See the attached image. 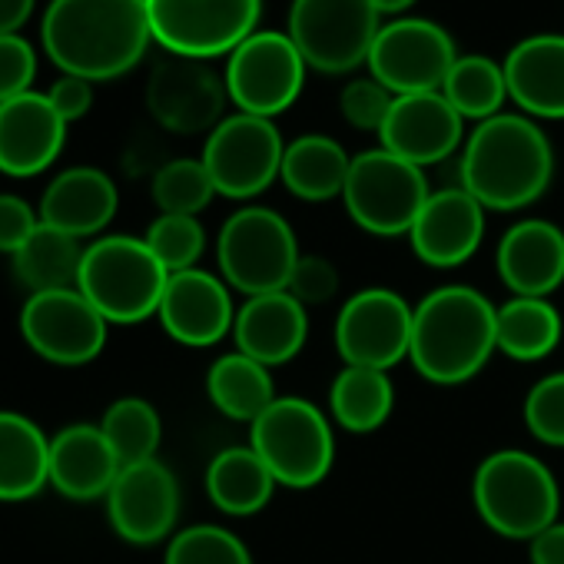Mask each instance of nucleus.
Returning a JSON list of instances; mask_svg holds the SVG:
<instances>
[{
  "label": "nucleus",
  "instance_id": "f257e3e1",
  "mask_svg": "<svg viewBox=\"0 0 564 564\" xmlns=\"http://www.w3.org/2000/svg\"><path fill=\"white\" fill-rule=\"evenodd\" d=\"M41 37L64 74L100 84L133 70L153 31L147 0H51Z\"/></svg>",
  "mask_w": 564,
  "mask_h": 564
},
{
  "label": "nucleus",
  "instance_id": "f03ea898",
  "mask_svg": "<svg viewBox=\"0 0 564 564\" xmlns=\"http://www.w3.org/2000/svg\"><path fill=\"white\" fill-rule=\"evenodd\" d=\"M551 176V140L524 113H498L478 123L458 156V186L495 213H518L538 203Z\"/></svg>",
  "mask_w": 564,
  "mask_h": 564
},
{
  "label": "nucleus",
  "instance_id": "7ed1b4c3",
  "mask_svg": "<svg viewBox=\"0 0 564 564\" xmlns=\"http://www.w3.org/2000/svg\"><path fill=\"white\" fill-rule=\"evenodd\" d=\"M498 352V306L471 286L432 290L412 316V369L432 386H462L481 376Z\"/></svg>",
  "mask_w": 564,
  "mask_h": 564
},
{
  "label": "nucleus",
  "instance_id": "20e7f679",
  "mask_svg": "<svg viewBox=\"0 0 564 564\" xmlns=\"http://www.w3.org/2000/svg\"><path fill=\"white\" fill-rule=\"evenodd\" d=\"M478 518L501 538L531 541L557 521L561 488L554 471L524 448H501L481 458L471 478Z\"/></svg>",
  "mask_w": 564,
  "mask_h": 564
},
{
  "label": "nucleus",
  "instance_id": "39448f33",
  "mask_svg": "<svg viewBox=\"0 0 564 564\" xmlns=\"http://www.w3.org/2000/svg\"><path fill=\"white\" fill-rule=\"evenodd\" d=\"M170 272L143 236H100L87 242L77 290L110 326H137L156 316Z\"/></svg>",
  "mask_w": 564,
  "mask_h": 564
},
{
  "label": "nucleus",
  "instance_id": "423d86ee",
  "mask_svg": "<svg viewBox=\"0 0 564 564\" xmlns=\"http://www.w3.org/2000/svg\"><path fill=\"white\" fill-rule=\"evenodd\" d=\"M300 259L303 249L296 229L269 206L236 209L216 236L219 275L232 293H242L246 300L286 293Z\"/></svg>",
  "mask_w": 564,
  "mask_h": 564
},
{
  "label": "nucleus",
  "instance_id": "0eeeda50",
  "mask_svg": "<svg viewBox=\"0 0 564 564\" xmlns=\"http://www.w3.org/2000/svg\"><path fill=\"white\" fill-rule=\"evenodd\" d=\"M249 445L269 465L279 488H316L336 462L333 419L310 399L279 395L252 425Z\"/></svg>",
  "mask_w": 564,
  "mask_h": 564
},
{
  "label": "nucleus",
  "instance_id": "6e6552de",
  "mask_svg": "<svg viewBox=\"0 0 564 564\" xmlns=\"http://www.w3.org/2000/svg\"><path fill=\"white\" fill-rule=\"evenodd\" d=\"M432 196L429 176L422 166L389 153L362 150L352 156L343 203L349 219L372 236H409L415 216Z\"/></svg>",
  "mask_w": 564,
  "mask_h": 564
},
{
  "label": "nucleus",
  "instance_id": "1a4fd4ad",
  "mask_svg": "<svg viewBox=\"0 0 564 564\" xmlns=\"http://www.w3.org/2000/svg\"><path fill=\"white\" fill-rule=\"evenodd\" d=\"M379 18L372 0H293L286 34L300 47L306 67L339 77L369 64L382 31Z\"/></svg>",
  "mask_w": 564,
  "mask_h": 564
},
{
  "label": "nucleus",
  "instance_id": "9d476101",
  "mask_svg": "<svg viewBox=\"0 0 564 564\" xmlns=\"http://www.w3.org/2000/svg\"><path fill=\"white\" fill-rule=\"evenodd\" d=\"M259 11L262 0H147L153 41L189 61L232 54L256 34Z\"/></svg>",
  "mask_w": 564,
  "mask_h": 564
},
{
  "label": "nucleus",
  "instance_id": "9b49d317",
  "mask_svg": "<svg viewBox=\"0 0 564 564\" xmlns=\"http://www.w3.org/2000/svg\"><path fill=\"white\" fill-rule=\"evenodd\" d=\"M223 80L239 113L272 120L300 100L306 84V61L290 34L256 31L229 54Z\"/></svg>",
  "mask_w": 564,
  "mask_h": 564
},
{
  "label": "nucleus",
  "instance_id": "f8f14e48",
  "mask_svg": "<svg viewBox=\"0 0 564 564\" xmlns=\"http://www.w3.org/2000/svg\"><path fill=\"white\" fill-rule=\"evenodd\" d=\"M282 156H286V143H282L272 120L232 113L223 117L216 130H209L199 160L209 170L216 196L256 199L279 180Z\"/></svg>",
  "mask_w": 564,
  "mask_h": 564
},
{
  "label": "nucleus",
  "instance_id": "ddd939ff",
  "mask_svg": "<svg viewBox=\"0 0 564 564\" xmlns=\"http://www.w3.org/2000/svg\"><path fill=\"white\" fill-rule=\"evenodd\" d=\"M412 316L415 306H409L395 290L369 286L352 293L336 316V352L343 366L392 372L409 359Z\"/></svg>",
  "mask_w": 564,
  "mask_h": 564
},
{
  "label": "nucleus",
  "instance_id": "4468645a",
  "mask_svg": "<svg viewBox=\"0 0 564 564\" xmlns=\"http://www.w3.org/2000/svg\"><path fill=\"white\" fill-rule=\"evenodd\" d=\"M455 61V41L442 24L425 18H399L382 24L369 54V70L395 97L435 94Z\"/></svg>",
  "mask_w": 564,
  "mask_h": 564
},
{
  "label": "nucleus",
  "instance_id": "2eb2a0df",
  "mask_svg": "<svg viewBox=\"0 0 564 564\" xmlns=\"http://www.w3.org/2000/svg\"><path fill=\"white\" fill-rule=\"evenodd\" d=\"M110 323L80 290L28 296L21 310V336L34 356L54 366H87L107 346Z\"/></svg>",
  "mask_w": 564,
  "mask_h": 564
},
{
  "label": "nucleus",
  "instance_id": "dca6fc26",
  "mask_svg": "<svg viewBox=\"0 0 564 564\" xmlns=\"http://www.w3.org/2000/svg\"><path fill=\"white\" fill-rule=\"evenodd\" d=\"M104 501H107L110 528L127 544L150 547V544L170 541L176 534L180 481L160 458L127 465L117 475V481Z\"/></svg>",
  "mask_w": 564,
  "mask_h": 564
},
{
  "label": "nucleus",
  "instance_id": "f3484780",
  "mask_svg": "<svg viewBox=\"0 0 564 564\" xmlns=\"http://www.w3.org/2000/svg\"><path fill=\"white\" fill-rule=\"evenodd\" d=\"M236 310L239 306L232 303V290L226 286V279L196 265L170 275L156 319L173 343L189 349H209L232 336Z\"/></svg>",
  "mask_w": 564,
  "mask_h": 564
},
{
  "label": "nucleus",
  "instance_id": "a211bd4d",
  "mask_svg": "<svg viewBox=\"0 0 564 564\" xmlns=\"http://www.w3.org/2000/svg\"><path fill=\"white\" fill-rule=\"evenodd\" d=\"M226 97V80H219L203 61L189 57L156 64L147 80V107L153 120L173 133L216 130Z\"/></svg>",
  "mask_w": 564,
  "mask_h": 564
},
{
  "label": "nucleus",
  "instance_id": "6ab92c4d",
  "mask_svg": "<svg viewBox=\"0 0 564 564\" xmlns=\"http://www.w3.org/2000/svg\"><path fill=\"white\" fill-rule=\"evenodd\" d=\"M379 140H382V150L425 170L455 156V150L465 140V120L442 97V90L405 94V97H395L379 130Z\"/></svg>",
  "mask_w": 564,
  "mask_h": 564
},
{
  "label": "nucleus",
  "instance_id": "aec40b11",
  "mask_svg": "<svg viewBox=\"0 0 564 564\" xmlns=\"http://www.w3.org/2000/svg\"><path fill=\"white\" fill-rule=\"evenodd\" d=\"M485 206L462 186L432 189L409 229L412 252L432 269L465 265L485 239Z\"/></svg>",
  "mask_w": 564,
  "mask_h": 564
},
{
  "label": "nucleus",
  "instance_id": "412c9836",
  "mask_svg": "<svg viewBox=\"0 0 564 564\" xmlns=\"http://www.w3.org/2000/svg\"><path fill=\"white\" fill-rule=\"evenodd\" d=\"M495 269L511 296L551 300L564 286V229L547 219H518L495 249Z\"/></svg>",
  "mask_w": 564,
  "mask_h": 564
},
{
  "label": "nucleus",
  "instance_id": "4be33fe9",
  "mask_svg": "<svg viewBox=\"0 0 564 564\" xmlns=\"http://www.w3.org/2000/svg\"><path fill=\"white\" fill-rule=\"evenodd\" d=\"M310 339V313L293 293L249 296L236 310L232 343L236 352L262 362L265 369L293 362Z\"/></svg>",
  "mask_w": 564,
  "mask_h": 564
},
{
  "label": "nucleus",
  "instance_id": "5701e85b",
  "mask_svg": "<svg viewBox=\"0 0 564 564\" xmlns=\"http://www.w3.org/2000/svg\"><path fill=\"white\" fill-rule=\"evenodd\" d=\"M67 123L51 107L47 94H21L0 104V173L28 180L44 173L64 150Z\"/></svg>",
  "mask_w": 564,
  "mask_h": 564
},
{
  "label": "nucleus",
  "instance_id": "b1692460",
  "mask_svg": "<svg viewBox=\"0 0 564 564\" xmlns=\"http://www.w3.org/2000/svg\"><path fill=\"white\" fill-rule=\"evenodd\" d=\"M120 206L117 183L97 166H70L57 173L41 196V223L74 236V239H100V232L113 223Z\"/></svg>",
  "mask_w": 564,
  "mask_h": 564
},
{
  "label": "nucleus",
  "instance_id": "393cba45",
  "mask_svg": "<svg viewBox=\"0 0 564 564\" xmlns=\"http://www.w3.org/2000/svg\"><path fill=\"white\" fill-rule=\"evenodd\" d=\"M123 471L100 425L74 422L51 435V488L70 501L107 498L117 475Z\"/></svg>",
  "mask_w": 564,
  "mask_h": 564
},
{
  "label": "nucleus",
  "instance_id": "a878e982",
  "mask_svg": "<svg viewBox=\"0 0 564 564\" xmlns=\"http://www.w3.org/2000/svg\"><path fill=\"white\" fill-rule=\"evenodd\" d=\"M508 97L531 120H564V34H534L505 57Z\"/></svg>",
  "mask_w": 564,
  "mask_h": 564
},
{
  "label": "nucleus",
  "instance_id": "bb28decb",
  "mask_svg": "<svg viewBox=\"0 0 564 564\" xmlns=\"http://www.w3.org/2000/svg\"><path fill=\"white\" fill-rule=\"evenodd\" d=\"M51 485V435L11 409H0V501H28Z\"/></svg>",
  "mask_w": 564,
  "mask_h": 564
},
{
  "label": "nucleus",
  "instance_id": "cd10ccee",
  "mask_svg": "<svg viewBox=\"0 0 564 564\" xmlns=\"http://www.w3.org/2000/svg\"><path fill=\"white\" fill-rule=\"evenodd\" d=\"M275 488H279V481L272 478L269 465L256 455L252 445L223 448L219 455H213V462L206 468L209 501L223 514H232V518L259 514L272 501Z\"/></svg>",
  "mask_w": 564,
  "mask_h": 564
},
{
  "label": "nucleus",
  "instance_id": "c85d7f7f",
  "mask_svg": "<svg viewBox=\"0 0 564 564\" xmlns=\"http://www.w3.org/2000/svg\"><path fill=\"white\" fill-rule=\"evenodd\" d=\"M352 156L346 147L333 137L323 133H306L293 143H286V156H282V173L279 180L296 199L306 203H326V199H343L346 180H349Z\"/></svg>",
  "mask_w": 564,
  "mask_h": 564
},
{
  "label": "nucleus",
  "instance_id": "c756f323",
  "mask_svg": "<svg viewBox=\"0 0 564 564\" xmlns=\"http://www.w3.org/2000/svg\"><path fill=\"white\" fill-rule=\"evenodd\" d=\"M84 252L87 246L80 239L41 223L37 232L11 256V269H14V279L28 290V296L77 290Z\"/></svg>",
  "mask_w": 564,
  "mask_h": 564
},
{
  "label": "nucleus",
  "instance_id": "7c9ffc66",
  "mask_svg": "<svg viewBox=\"0 0 564 564\" xmlns=\"http://www.w3.org/2000/svg\"><path fill=\"white\" fill-rule=\"evenodd\" d=\"M395 409V386L389 372L343 366V372L329 386V419L352 432L372 435L379 432Z\"/></svg>",
  "mask_w": 564,
  "mask_h": 564
},
{
  "label": "nucleus",
  "instance_id": "2f4dec72",
  "mask_svg": "<svg viewBox=\"0 0 564 564\" xmlns=\"http://www.w3.org/2000/svg\"><path fill=\"white\" fill-rule=\"evenodd\" d=\"M206 395L226 419L249 422V425L279 399L272 369H265L262 362H256L242 352H226L209 366Z\"/></svg>",
  "mask_w": 564,
  "mask_h": 564
},
{
  "label": "nucleus",
  "instance_id": "473e14b6",
  "mask_svg": "<svg viewBox=\"0 0 564 564\" xmlns=\"http://www.w3.org/2000/svg\"><path fill=\"white\" fill-rule=\"evenodd\" d=\"M564 336V319L551 300L511 296L498 306V352L514 362L547 359Z\"/></svg>",
  "mask_w": 564,
  "mask_h": 564
},
{
  "label": "nucleus",
  "instance_id": "72a5a7b5",
  "mask_svg": "<svg viewBox=\"0 0 564 564\" xmlns=\"http://www.w3.org/2000/svg\"><path fill=\"white\" fill-rule=\"evenodd\" d=\"M442 97L462 113V120H491L501 113V104L508 100L505 67L491 57H458L442 84Z\"/></svg>",
  "mask_w": 564,
  "mask_h": 564
},
{
  "label": "nucleus",
  "instance_id": "f704fd0d",
  "mask_svg": "<svg viewBox=\"0 0 564 564\" xmlns=\"http://www.w3.org/2000/svg\"><path fill=\"white\" fill-rule=\"evenodd\" d=\"M100 432L107 435L110 448L117 452L120 465H137V462H150L160 452L163 442V422L160 412L153 409V402L140 399V395H123L117 399L104 419H100Z\"/></svg>",
  "mask_w": 564,
  "mask_h": 564
},
{
  "label": "nucleus",
  "instance_id": "c9c22d12",
  "mask_svg": "<svg viewBox=\"0 0 564 564\" xmlns=\"http://www.w3.org/2000/svg\"><path fill=\"white\" fill-rule=\"evenodd\" d=\"M150 193L163 216H199L213 203L216 186L203 160L180 156L156 170Z\"/></svg>",
  "mask_w": 564,
  "mask_h": 564
},
{
  "label": "nucleus",
  "instance_id": "e433bc0d",
  "mask_svg": "<svg viewBox=\"0 0 564 564\" xmlns=\"http://www.w3.org/2000/svg\"><path fill=\"white\" fill-rule=\"evenodd\" d=\"M163 564H252V554L223 524H189L166 541Z\"/></svg>",
  "mask_w": 564,
  "mask_h": 564
},
{
  "label": "nucleus",
  "instance_id": "4c0bfd02",
  "mask_svg": "<svg viewBox=\"0 0 564 564\" xmlns=\"http://www.w3.org/2000/svg\"><path fill=\"white\" fill-rule=\"evenodd\" d=\"M143 239L170 275L196 269L206 252V229H203L199 216H163L160 213L150 223V229L143 232Z\"/></svg>",
  "mask_w": 564,
  "mask_h": 564
},
{
  "label": "nucleus",
  "instance_id": "58836bf2",
  "mask_svg": "<svg viewBox=\"0 0 564 564\" xmlns=\"http://www.w3.org/2000/svg\"><path fill=\"white\" fill-rule=\"evenodd\" d=\"M521 419L541 445L564 448V372H551L528 389Z\"/></svg>",
  "mask_w": 564,
  "mask_h": 564
},
{
  "label": "nucleus",
  "instance_id": "ea45409f",
  "mask_svg": "<svg viewBox=\"0 0 564 564\" xmlns=\"http://www.w3.org/2000/svg\"><path fill=\"white\" fill-rule=\"evenodd\" d=\"M395 104V94L386 90L376 77L369 80H352L343 97H339V110L343 117L356 127V130H369V133H379L389 110Z\"/></svg>",
  "mask_w": 564,
  "mask_h": 564
},
{
  "label": "nucleus",
  "instance_id": "a19ab883",
  "mask_svg": "<svg viewBox=\"0 0 564 564\" xmlns=\"http://www.w3.org/2000/svg\"><path fill=\"white\" fill-rule=\"evenodd\" d=\"M37 54L21 34H0V104L31 94Z\"/></svg>",
  "mask_w": 564,
  "mask_h": 564
},
{
  "label": "nucleus",
  "instance_id": "79ce46f5",
  "mask_svg": "<svg viewBox=\"0 0 564 564\" xmlns=\"http://www.w3.org/2000/svg\"><path fill=\"white\" fill-rule=\"evenodd\" d=\"M286 293H293L306 310L333 303L339 296V269L323 256H303Z\"/></svg>",
  "mask_w": 564,
  "mask_h": 564
},
{
  "label": "nucleus",
  "instance_id": "37998d69",
  "mask_svg": "<svg viewBox=\"0 0 564 564\" xmlns=\"http://www.w3.org/2000/svg\"><path fill=\"white\" fill-rule=\"evenodd\" d=\"M41 226V213L14 193H0V252L14 256Z\"/></svg>",
  "mask_w": 564,
  "mask_h": 564
},
{
  "label": "nucleus",
  "instance_id": "c03bdc74",
  "mask_svg": "<svg viewBox=\"0 0 564 564\" xmlns=\"http://www.w3.org/2000/svg\"><path fill=\"white\" fill-rule=\"evenodd\" d=\"M47 100L51 107L57 110V117L70 127L77 120H84L94 107V84L84 80V77H74V74H61L54 80V87L47 90Z\"/></svg>",
  "mask_w": 564,
  "mask_h": 564
},
{
  "label": "nucleus",
  "instance_id": "a18cd8bd",
  "mask_svg": "<svg viewBox=\"0 0 564 564\" xmlns=\"http://www.w3.org/2000/svg\"><path fill=\"white\" fill-rule=\"evenodd\" d=\"M531 564H564V521H554L538 538L528 541Z\"/></svg>",
  "mask_w": 564,
  "mask_h": 564
},
{
  "label": "nucleus",
  "instance_id": "49530a36",
  "mask_svg": "<svg viewBox=\"0 0 564 564\" xmlns=\"http://www.w3.org/2000/svg\"><path fill=\"white\" fill-rule=\"evenodd\" d=\"M37 0H0V34H18L31 14Z\"/></svg>",
  "mask_w": 564,
  "mask_h": 564
},
{
  "label": "nucleus",
  "instance_id": "de8ad7c7",
  "mask_svg": "<svg viewBox=\"0 0 564 564\" xmlns=\"http://www.w3.org/2000/svg\"><path fill=\"white\" fill-rule=\"evenodd\" d=\"M415 4V0H372V8L379 11V14H402V11H409Z\"/></svg>",
  "mask_w": 564,
  "mask_h": 564
}]
</instances>
